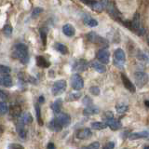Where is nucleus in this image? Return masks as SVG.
Segmentation results:
<instances>
[{
    "mask_svg": "<svg viewBox=\"0 0 149 149\" xmlns=\"http://www.w3.org/2000/svg\"><path fill=\"white\" fill-rule=\"evenodd\" d=\"M13 56L18 58L22 63H27L29 61V56H28V49L24 44H18L13 51Z\"/></svg>",
    "mask_w": 149,
    "mask_h": 149,
    "instance_id": "f257e3e1",
    "label": "nucleus"
},
{
    "mask_svg": "<svg viewBox=\"0 0 149 149\" xmlns=\"http://www.w3.org/2000/svg\"><path fill=\"white\" fill-rule=\"evenodd\" d=\"M104 119L105 120V123L107 124V126H108L112 130H118L122 127L120 121L115 118L113 115H112V113H110V112L105 113L104 115Z\"/></svg>",
    "mask_w": 149,
    "mask_h": 149,
    "instance_id": "f03ea898",
    "label": "nucleus"
},
{
    "mask_svg": "<svg viewBox=\"0 0 149 149\" xmlns=\"http://www.w3.org/2000/svg\"><path fill=\"white\" fill-rule=\"evenodd\" d=\"M130 30L135 32L140 36H142L146 34L144 29L141 27V22H140V14L139 13L134 14L132 21L130 22Z\"/></svg>",
    "mask_w": 149,
    "mask_h": 149,
    "instance_id": "7ed1b4c3",
    "label": "nucleus"
},
{
    "mask_svg": "<svg viewBox=\"0 0 149 149\" xmlns=\"http://www.w3.org/2000/svg\"><path fill=\"white\" fill-rule=\"evenodd\" d=\"M134 79L136 81L137 87L141 88L144 85H146L149 81V77L146 72L143 71H137L134 73Z\"/></svg>",
    "mask_w": 149,
    "mask_h": 149,
    "instance_id": "20e7f679",
    "label": "nucleus"
},
{
    "mask_svg": "<svg viewBox=\"0 0 149 149\" xmlns=\"http://www.w3.org/2000/svg\"><path fill=\"white\" fill-rule=\"evenodd\" d=\"M87 38L90 42H92V43H95L98 45L104 46V47H107L108 46V42H107L106 39H104V37L99 36L96 33L94 32H90L87 35Z\"/></svg>",
    "mask_w": 149,
    "mask_h": 149,
    "instance_id": "39448f33",
    "label": "nucleus"
},
{
    "mask_svg": "<svg viewBox=\"0 0 149 149\" xmlns=\"http://www.w3.org/2000/svg\"><path fill=\"white\" fill-rule=\"evenodd\" d=\"M66 86H67L66 81L63 80V79H62V80H58L53 84L52 88H51V92H52V94L54 96L60 95L65 91V90H66Z\"/></svg>",
    "mask_w": 149,
    "mask_h": 149,
    "instance_id": "423d86ee",
    "label": "nucleus"
},
{
    "mask_svg": "<svg viewBox=\"0 0 149 149\" xmlns=\"http://www.w3.org/2000/svg\"><path fill=\"white\" fill-rule=\"evenodd\" d=\"M71 86L74 91H80L84 87V81L80 74H74L71 77Z\"/></svg>",
    "mask_w": 149,
    "mask_h": 149,
    "instance_id": "0eeeda50",
    "label": "nucleus"
},
{
    "mask_svg": "<svg viewBox=\"0 0 149 149\" xmlns=\"http://www.w3.org/2000/svg\"><path fill=\"white\" fill-rule=\"evenodd\" d=\"M96 57L101 63L107 64L110 61V53H109V51L106 49H100V50H98Z\"/></svg>",
    "mask_w": 149,
    "mask_h": 149,
    "instance_id": "6e6552de",
    "label": "nucleus"
},
{
    "mask_svg": "<svg viewBox=\"0 0 149 149\" xmlns=\"http://www.w3.org/2000/svg\"><path fill=\"white\" fill-rule=\"evenodd\" d=\"M83 3L88 5L90 8L97 12H102L105 8L104 1H83Z\"/></svg>",
    "mask_w": 149,
    "mask_h": 149,
    "instance_id": "1a4fd4ad",
    "label": "nucleus"
},
{
    "mask_svg": "<svg viewBox=\"0 0 149 149\" xmlns=\"http://www.w3.org/2000/svg\"><path fill=\"white\" fill-rule=\"evenodd\" d=\"M126 54L122 49H116L115 51V62L118 65H121L125 63Z\"/></svg>",
    "mask_w": 149,
    "mask_h": 149,
    "instance_id": "9d476101",
    "label": "nucleus"
},
{
    "mask_svg": "<svg viewBox=\"0 0 149 149\" xmlns=\"http://www.w3.org/2000/svg\"><path fill=\"white\" fill-rule=\"evenodd\" d=\"M91 135H92L91 130L90 129L86 128V129H82L80 130H78V132H77V134H76V136L79 140H86V139L90 138Z\"/></svg>",
    "mask_w": 149,
    "mask_h": 149,
    "instance_id": "9b49d317",
    "label": "nucleus"
},
{
    "mask_svg": "<svg viewBox=\"0 0 149 149\" xmlns=\"http://www.w3.org/2000/svg\"><path fill=\"white\" fill-rule=\"evenodd\" d=\"M87 67H88V63L85 60L81 59V60L77 61V62L74 63L73 69L74 70V71L82 72V71H85V70L87 69Z\"/></svg>",
    "mask_w": 149,
    "mask_h": 149,
    "instance_id": "f8f14e48",
    "label": "nucleus"
},
{
    "mask_svg": "<svg viewBox=\"0 0 149 149\" xmlns=\"http://www.w3.org/2000/svg\"><path fill=\"white\" fill-rule=\"evenodd\" d=\"M121 78H122V82H123L124 87L127 88L128 91H130V92H135V91H136V88H135V86L132 83V81H130V79L125 76L124 74H121Z\"/></svg>",
    "mask_w": 149,
    "mask_h": 149,
    "instance_id": "ddd939ff",
    "label": "nucleus"
},
{
    "mask_svg": "<svg viewBox=\"0 0 149 149\" xmlns=\"http://www.w3.org/2000/svg\"><path fill=\"white\" fill-rule=\"evenodd\" d=\"M57 119L63 127H67V126H69V124L71 123V118H70V116L67 114H60Z\"/></svg>",
    "mask_w": 149,
    "mask_h": 149,
    "instance_id": "4468645a",
    "label": "nucleus"
},
{
    "mask_svg": "<svg viewBox=\"0 0 149 149\" xmlns=\"http://www.w3.org/2000/svg\"><path fill=\"white\" fill-rule=\"evenodd\" d=\"M49 127L51 130H53V132H61V130H63V126L61 125V123L58 121L57 118H53L52 120L50 121L49 124Z\"/></svg>",
    "mask_w": 149,
    "mask_h": 149,
    "instance_id": "2eb2a0df",
    "label": "nucleus"
},
{
    "mask_svg": "<svg viewBox=\"0 0 149 149\" xmlns=\"http://www.w3.org/2000/svg\"><path fill=\"white\" fill-rule=\"evenodd\" d=\"M149 136V132H134L132 133L129 136V139L134 141V140H138V139H143V138H147Z\"/></svg>",
    "mask_w": 149,
    "mask_h": 149,
    "instance_id": "dca6fc26",
    "label": "nucleus"
},
{
    "mask_svg": "<svg viewBox=\"0 0 149 149\" xmlns=\"http://www.w3.org/2000/svg\"><path fill=\"white\" fill-rule=\"evenodd\" d=\"M63 33L66 36H74V34H76V30H74V28L72 24H69V23H67V24H64L63 27Z\"/></svg>",
    "mask_w": 149,
    "mask_h": 149,
    "instance_id": "f3484780",
    "label": "nucleus"
},
{
    "mask_svg": "<svg viewBox=\"0 0 149 149\" xmlns=\"http://www.w3.org/2000/svg\"><path fill=\"white\" fill-rule=\"evenodd\" d=\"M91 66L94 69L96 72L100 73V74H102L106 71V68L104 65L99 62H97V61H93V62L91 63Z\"/></svg>",
    "mask_w": 149,
    "mask_h": 149,
    "instance_id": "a211bd4d",
    "label": "nucleus"
},
{
    "mask_svg": "<svg viewBox=\"0 0 149 149\" xmlns=\"http://www.w3.org/2000/svg\"><path fill=\"white\" fill-rule=\"evenodd\" d=\"M99 112H100L99 108H97V107H95V106L90 105L83 110V115L84 116H93V115L98 114Z\"/></svg>",
    "mask_w": 149,
    "mask_h": 149,
    "instance_id": "6ab92c4d",
    "label": "nucleus"
},
{
    "mask_svg": "<svg viewBox=\"0 0 149 149\" xmlns=\"http://www.w3.org/2000/svg\"><path fill=\"white\" fill-rule=\"evenodd\" d=\"M12 79L9 76H4V77H0V85L9 88L12 86Z\"/></svg>",
    "mask_w": 149,
    "mask_h": 149,
    "instance_id": "aec40b11",
    "label": "nucleus"
},
{
    "mask_svg": "<svg viewBox=\"0 0 149 149\" xmlns=\"http://www.w3.org/2000/svg\"><path fill=\"white\" fill-rule=\"evenodd\" d=\"M36 64L41 68H48L50 65L49 61H47L44 57H42V56H37L36 57Z\"/></svg>",
    "mask_w": 149,
    "mask_h": 149,
    "instance_id": "412c9836",
    "label": "nucleus"
},
{
    "mask_svg": "<svg viewBox=\"0 0 149 149\" xmlns=\"http://www.w3.org/2000/svg\"><path fill=\"white\" fill-rule=\"evenodd\" d=\"M9 113L13 118H19L22 114V108L19 105H12L9 109Z\"/></svg>",
    "mask_w": 149,
    "mask_h": 149,
    "instance_id": "4be33fe9",
    "label": "nucleus"
},
{
    "mask_svg": "<svg viewBox=\"0 0 149 149\" xmlns=\"http://www.w3.org/2000/svg\"><path fill=\"white\" fill-rule=\"evenodd\" d=\"M24 125L25 124L23 123L21 119L17 125V130L19 132V135H20V137H22V138H25V136H26V130L24 129Z\"/></svg>",
    "mask_w": 149,
    "mask_h": 149,
    "instance_id": "5701e85b",
    "label": "nucleus"
},
{
    "mask_svg": "<svg viewBox=\"0 0 149 149\" xmlns=\"http://www.w3.org/2000/svg\"><path fill=\"white\" fill-rule=\"evenodd\" d=\"M91 126V129L96 130H101L106 129L107 127H108L105 122H99V121H96V122H92Z\"/></svg>",
    "mask_w": 149,
    "mask_h": 149,
    "instance_id": "b1692460",
    "label": "nucleus"
},
{
    "mask_svg": "<svg viewBox=\"0 0 149 149\" xmlns=\"http://www.w3.org/2000/svg\"><path fill=\"white\" fill-rule=\"evenodd\" d=\"M61 107H62V100H57L55 101L52 104H51V109L55 114H59L61 112Z\"/></svg>",
    "mask_w": 149,
    "mask_h": 149,
    "instance_id": "393cba45",
    "label": "nucleus"
},
{
    "mask_svg": "<svg viewBox=\"0 0 149 149\" xmlns=\"http://www.w3.org/2000/svg\"><path fill=\"white\" fill-rule=\"evenodd\" d=\"M129 110V106L125 104H118L116 105V111L118 114H124Z\"/></svg>",
    "mask_w": 149,
    "mask_h": 149,
    "instance_id": "a878e982",
    "label": "nucleus"
},
{
    "mask_svg": "<svg viewBox=\"0 0 149 149\" xmlns=\"http://www.w3.org/2000/svg\"><path fill=\"white\" fill-rule=\"evenodd\" d=\"M84 22L90 27H95L98 25V22L95 20V19H92V18L88 17L87 15L85 16V18H84Z\"/></svg>",
    "mask_w": 149,
    "mask_h": 149,
    "instance_id": "bb28decb",
    "label": "nucleus"
},
{
    "mask_svg": "<svg viewBox=\"0 0 149 149\" xmlns=\"http://www.w3.org/2000/svg\"><path fill=\"white\" fill-rule=\"evenodd\" d=\"M81 97V93L76 91V92H72V93H69L66 97V101L67 102H73V101H77L78 100L79 98Z\"/></svg>",
    "mask_w": 149,
    "mask_h": 149,
    "instance_id": "cd10ccee",
    "label": "nucleus"
},
{
    "mask_svg": "<svg viewBox=\"0 0 149 149\" xmlns=\"http://www.w3.org/2000/svg\"><path fill=\"white\" fill-rule=\"evenodd\" d=\"M55 49L57 51H59L60 53L62 54H67L68 53V49L66 46H64L62 43H56L55 45Z\"/></svg>",
    "mask_w": 149,
    "mask_h": 149,
    "instance_id": "c85d7f7f",
    "label": "nucleus"
},
{
    "mask_svg": "<svg viewBox=\"0 0 149 149\" xmlns=\"http://www.w3.org/2000/svg\"><path fill=\"white\" fill-rule=\"evenodd\" d=\"M21 120L24 124H29L33 121V118H32V116L29 113H25L24 115L22 116V118H21Z\"/></svg>",
    "mask_w": 149,
    "mask_h": 149,
    "instance_id": "c756f323",
    "label": "nucleus"
},
{
    "mask_svg": "<svg viewBox=\"0 0 149 149\" xmlns=\"http://www.w3.org/2000/svg\"><path fill=\"white\" fill-rule=\"evenodd\" d=\"M11 71V69L9 68L7 65L0 64V74H4V76H8V74H9Z\"/></svg>",
    "mask_w": 149,
    "mask_h": 149,
    "instance_id": "7c9ffc66",
    "label": "nucleus"
},
{
    "mask_svg": "<svg viewBox=\"0 0 149 149\" xmlns=\"http://www.w3.org/2000/svg\"><path fill=\"white\" fill-rule=\"evenodd\" d=\"M8 111V107L5 102H0V115L7 114Z\"/></svg>",
    "mask_w": 149,
    "mask_h": 149,
    "instance_id": "2f4dec72",
    "label": "nucleus"
},
{
    "mask_svg": "<svg viewBox=\"0 0 149 149\" xmlns=\"http://www.w3.org/2000/svg\"><path fill=\"white\" fill-rule=\"evenodd\" d=\"M3 33H4V35L6 36H10L11 34H12V27L9 24L5 25L4 28H3Z\"/></svg>",
    "mask_w": 149,
    "mask_h": 149,
    "instance_id": "473e14b6",
    "label": "nucleus"
},
{
    "mask_svg": "<svg viewBox=\"0 0 149 149\" xmlns=\"http://www.w3.org/2000/svg\"><path fill=\"white\" fill-rule=\"evenodd\" d=\"M90 92L91 93L92 95L97 96V95L100 94V88H99V87H97V86H92V87L90 88Z\"/></svg>",
    "mask_w": 149,
    "mask_h": 149,
    "instance_id": "72a5a7b5",
    "label": "nucleus"
},
{
    "mask_svg": "<svg viewBox=\"0 0 149 149\" xmlns=\"http://www.w3.org/2000/svg\"><path fill=\"white\" fill-rule=\"evenodd\" d=\"M40 36H41V40H42V43L45 46L47 43V32L42 28L40 29Z\"/></svg>",
    "mask_w": 149,
    "mask_h": 149,
    "instance_id": "f704fd0d",
    "label": "nucleus"
},
{
    "mask_svg": "<svg viewBox=\"0 0 149 149\" xmlns=\"http://www.w3.org/2000/svg\"><path fill=\"white\" fill-rule=\"evenodd\" d=\"M41 12H43V9H42L41 8H36L34 10H33V12H32V17L35 18L36 16H38Z\"/></svg>",
    "mask_w": 149,
    "mask_h": 149,
    "instance_id": "c9c22d12",
    "label": "nucleus"
},
{
    "mask_svg": "<svg viewBox=\"0 0 149 149\" xmlns=\"http://www.w3.org/2000/svg\"><path fill=\"white\" fill-rule=\"evenodd\" d=\"M36 116L38 122L42 125V120H41V113H40V106L38 104L36 105Z\"/></svg>",
    "mask_w": 149,
    "mask_h": 149,
    "instance_id": "e433bc0d",
    "label": "nucleus"
},
{
    "mask_svg": "<svg viewBox=\"0 0 149 149\" xmlns=\"http://www.w3.org/2000/svg\"><path fill=\"white\" fill-rule=\"evenodd\" d=\"M99 148H100V143L98 142H94L91 144H88L86 147V149H99Z\"/></svg>",
    "mask_w": 149,
    "mask_h": 149,
    "instance_id": "4c0bfd02",
    "label": "nucleus"
},
{
    "mask_svg": "<svg viewBox=\"0 0 149 149\" xmlns=\"http://www.w3.org/2000/svg\"><path fill=\"white\" fill-rule=\"evenodd\" d=\"M8 149H24V147L19 143H10L8 146Z\"/></svg>",
    "mask_w": 149,
    "mask_h": 149,
    "instance_id": "58836bf2",
    "label": "nucleus"
},
{
    "mask_svg": "<svg viewBox=\"0 0 149 149\" xmlns=\"http://www.w3.org/2000/svg\"><path fill=\"white\" fill-rule=\"evenodd\" d=\"M114 147H115V143L114 142H109V143H107L105 144L104 149H114Z\"/></svg>",
    "mask_w": 149,
    "mask_h": 149,
    "instance_id": "ea45409f",
    "label": "nucleus"
},
{
    "mask_svg": "<svg viewBox=\"0 0 149 149\" xmlns=\"http://www.w3.org/2000/svg\"><path fill=\"white\" fill-rule=\"evenodd\" d=\"M0 99H3V100L8 99V94L4 91H1V90H0Z\"/></svg>",
    "mask_w": 149,
    "mask_h": 149,
    "instance_id": "a19ab883",
    "label": "nucleus"
},
{
    "mask_svg": "<svg viewBox=\"0 0 149 149\" xmlns=\"http://www.w3.org/2000/svg\"><path fill=\"white\" fill-rule=\"evenodd\" d=\"M47 148H48V149H55L54 143H48V146H47Z\"/></svg>",
    "mask_w": 149,
    "mask_h": 149,
    "instance_id": "79ce46f5",
    "label": "nucleus"
},
{
    "mask_svg": "<svg viewBox=\"0 0 149 149\" xmlns=\"http://www.w3.org/2000/svg\"><path fill=\"white\" fill-rule=\"evenodd\" d=\"M144 104H146V105L147 107H149V101H146V102H144Z\"/></svg>",
    "mask_w": 149,
    "mask_h": 149,
    "instance_id": "37998d69",
    "label": "nucleus"
},
{
    "mask_svg": "<svg viewBox=\"0 0 149 149\" xmlns=\"http://www.w3.org/2000/svg\"><path fill=\"white\" fill-rule=\"evenodd\" d=\"M143 149H149V146H146L143 147Z\"/></svg>",
    "mask_w": 149,
    "mask_h": 149,
    "instance_id": "c03bdc74",
    "label": "nucleus"
},
{
    "mask_svg": "<svg viewBox=\"0 0 149 149\" xmlns=\"http://www.w3.org/2000/svg\"><path fill=\"white\" fill-rule=\"evenodd\" d=\"M146 39H147V42H148V44H149V36H147V37H146Z\"/></svg>",
    "mask_w": 149,
    "mask_h": 149,
    "instance_id": "a18cd8bd",
    "label": "nucleus"
},
{
    "mask_svg": "<svg viewBox=\"0 0 149 149\" xmlns=\"http://www.w3.org/2000/svg\"><path fill=\"white\" fill-rule=\"evenodd\" d=\"M123 149H128V148H123Z\"/></svg>",
    "mask_w": 149,
    "mask_h": 149,
    "instance_id": "49530a36",
    "label": "nucleus"
}]
</instances>
